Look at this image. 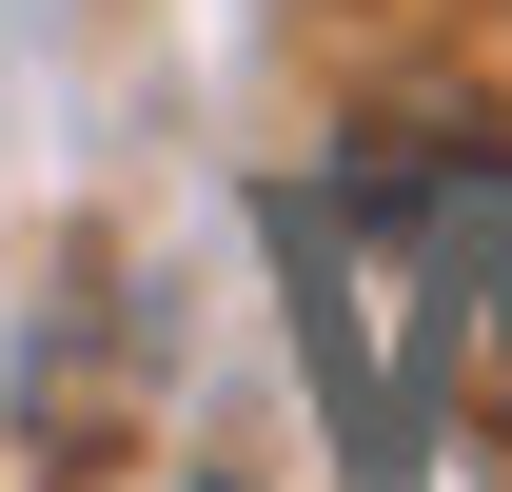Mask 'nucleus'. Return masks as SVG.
<instances>
[{
  "label": "nucleus",
  "mask_w": 512,
  "mask_h": 492,
  "mask_svg": "<svg viewBox=\"0 0 512 492\" xmlns=\"http://www.w3.org/2000/svg\"><path fill=\"white\" fill-rule=\"evenodd\" d=\"M473 335H493V414H512V237H493V296H473Z\"/></svg>",
  "instance_id": "nucleus-1"
}]
</instances>
